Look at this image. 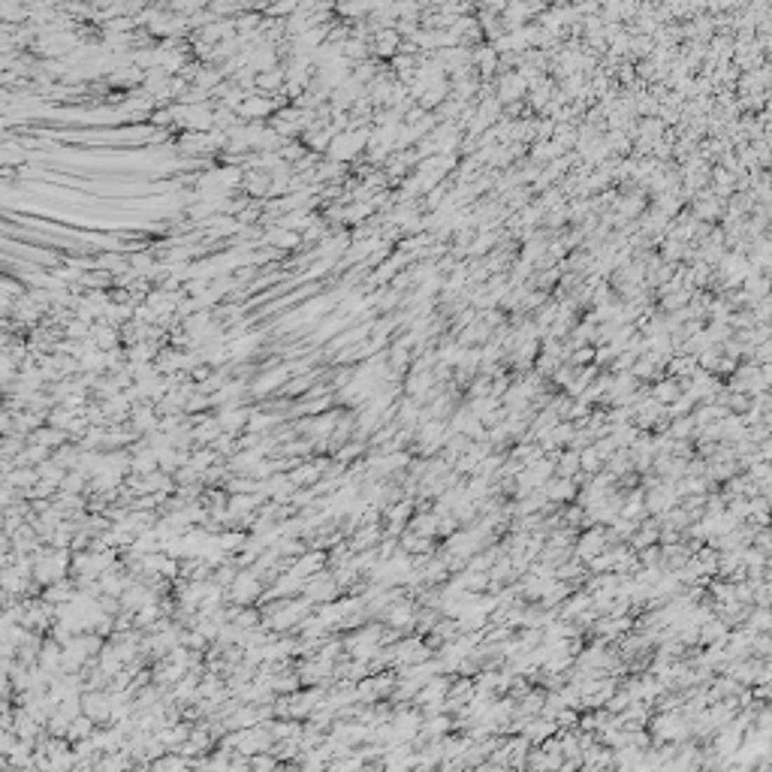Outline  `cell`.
I'll use <instances>...</instances> for the list:
<instances>
[{"label":"cell","mask_w":772,"mask_h":772,"mask_svg":"<svg viewBox=\"0 0 772 772\" xmlns=\"http://www.w3.org/2000/svg\"><path fill=\"white\" fill-rule=\"evenodd\" d=\"M528 94V82L522 79V73H513V69H510V73H501L498 76V85H495V97L501 100V103H519V100H522Z\"/></svg>","instance_id":"1"},{"label":"cell","mask_w":772,"mask_h":772,"mask_svg":"<svg viewBox=\"0 0 772 772\" xmlns=\"http://www.w3.org/2000/svg\"><path fill=\"white\" fill-rule=\"evenodd\" d=\"M721 215H724V199H721L718 194H712V190H703L697 199H694V217L700 220V224H712V220H718Z\"/></svg>","instance_id":"2"},{"label":"cell","mask_w":772,"mask_h":772,"mask_svg":"<svg viewBox=\"0 0 772 772\" xmlns=\"http://www.w3.org/2000/svg\"><path fill=\"white\" fill-rule=\"evenodd\" d=\"M667 368H670V374H673L676 380H688V377L697 371V356H694V353L670 356V359H667Z\"/></svg>","instance_id":"3"},{"label":"cell","mask_w":772,"mask_h":772,"mask_svg":"<svg viewBox=\"0 0 772 772\" xmlns=\"http://www.w3.org/2000/svg\"><path fill=\"white\" fill-rule=\"evenodd\" d=\"M498 61H501V57L495 52V46H480L477 52H470V64H477L483 76H492L495 69H498Z\"/></svg>","instance_id":"4"},{"label":"cell","mask_w":772,"mask_h":772,"mask_svg":"<svg viewBox=\"0 0 772 772\" xmlns=\"http://www.w3.org/2000/svg\"><path fill=\"white\" fill-rule=\"evenodd\" d=\"M682 395V384L676 377H667V380H658L655 386H651V398L661 405H670V402H676V398Z\"/></svg>","instance_id":"5"},{"label":"cell","mask_w":772,"mask_h":772,"mask_svg":"<svg viewBox=\"0 0 772 772\" xmlns=\"http://www.w3.org/2000/svg\"><path fill=\"white\" fill-rule=\"evenodd\" d=\"M576 453H579V470H583V477H591L604 468V459H600L595 444H585L583 449H576Z\"/></svg>","instance_id":"6"},{"label":"cell","mask_w":772,"mask_h":772,"mask_svg":"<svg viewBox=\"0 0 772 772\" xmlns=\"http://www.w3.org/2000/svg\"><path fill=\"white\" fill-rule=\"evenodd\" d=\"M410 531H417L419 537H435L438 534V513H417V516H410V522H407Z\"/></svg>","instance_id":"7"},{"label":"cell","mask_w":772,"mask_h":772,"mask_svg":"<svg viewBox=\"0 0 772 772\" xmlns=\"http://www.w3.org/2000/svg\"><path fill=\"white\" fill-rule=\"evenodd\" d=\"M694 419H691V414H685V417H673V426L667 428V435L673 438V440H688L691 435H694Z\"/></svg>","instance_id":"8"},{"label":"cell","mask_w":772,"mask_h":772,"mask_svg":"<svg viewBox=\"0 0 772 772\" xmlns=\"http://www.w3.org/2000/svg\"><path fill=\"white\" fill-rule=\"evenodd\" d=\"M543 254H546V242H543V238H540V236L528 238V245H525V250H522V259H525V263L534 266V263H540V257H543Z\"/></svg>","instance_id":"9"},{"label":"cell","mask_w":772,"mask_h":772,"mask_svg":"<svg viewBox=\"0 0 772 772\" xmlns=\"http://www.w3.org/2000/svg\"><path fill=\"white\" fill-rule=\"evenodd\" d=\"M618 208H621V215H628V217H639V215L646 212V199H643V196L618 199Z\"/></svg>","instance_id":"10"}]
</instances>
